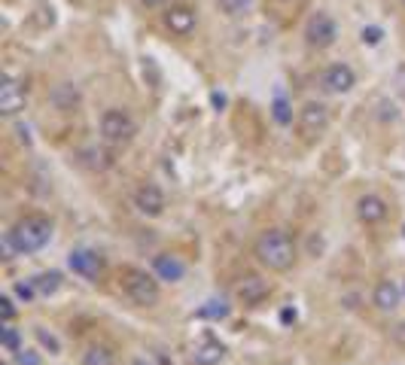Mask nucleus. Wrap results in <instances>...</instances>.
<instances>
[{"mask_svg":"<svg viewBox=\"0 0 405 365\" xmlns=\"http://www.w3.org/2000/svg\"><path fill=\"white\" fill-rule=\"evenodd\" d=\"M253 256H256L262 268L283 274L296 265V243L283 228H268L253 243Z\"/></svg>","mask_w":405,"mask_h":365,"instance_id":"obj_1","label":"nucleus"},{"mask_svg":"<svg viewBox=\"0 0 405 365\" xmlns=\"http://www.w3.org/2000/svg\"><path fill=\"white\" fill-rule=\"evenodd\" d=\"M55 235V222L43 216V213H28L9 228V238H13L18 256H31V253H40Z\"/></svg>","mask_w":405,"mask_h":365,"instance_id":"obj_2","label":"nucleus"},{"mask_svg":"<svg viewBox=\"0 0 405 365\" xmlns=\"http://www.w3.org/2000/svg\"><path fill=\"white\" fill-rule=\"evenodd\" d=\"M98 128H101V140L110 146H125L135 140L137 134V122L135 116L128 113V110L122 107H110L101 113V122H98Z\"/></svg>","mask_w":405,"mask_h":365,"instance_id":"obj_3","label":"nucleus"},{"mask_svg":"<svg viewBox=\"0 0 405 365\" xmlns=\"http://www.w3.org/2000/svg\"><path fill=\"white\" fill-rule=\"evenodd\" d=\"M122 289L137 308H156L159 299H161L159 277L156 274H147L144 268H125L122 271Z\"/></svg>","mask_w":405,"mask_h":365,"instance_id":"obj_4","label":"nucleus"},{"mask_svg":"<svg viewBox=\"0 0 405 365\" xmlns=\"http://www.w3.org/2000/svg\"><path fill=\"white\" fill-rule=\"evenodd\" d=\"M302 37H305V43H308L311 49L323 52V49H329V46L338 43V22L326 13V9H317V13L308 16Z\"/></svg>","mask_w":405,"mask_h":365,"instance_id":"obj_5","label":"nucleus"},{"mask_svg":"<svg viewBox=\"0 0 405 365\" xmlns=\"http://www.w3.org/2000/svg\"><path fill=\"white\" fill-rule=\"evenodd\" d=\"M353 86H357V74H353L350 64H344V61H336V64H329L326 70L320 74V88L326 91V95H350Z\"/></svg>","mask_w":405,"mask_h":365,"instance_id":"obj_6","label":"nucleus"},{"mask_svg":"<svg viewBox=\"0 0 405 365\" xmlns=\"http://www.w3.org/2000/svg\"><path fill=\"white\" fill-rule=\"evenodd\" d=\"M165 28L174 37H180V40L192 37V34H195V28H198V9L189 6V4H171V6H165Z\"/></svg>","mask_w":405,"mask_h":365,"instance_id":"obj_7","label":"nucleus"},{"mask_svg":"<svg viewBox=\"0 0 405 365\" xmlns=\"http://www.w3.org/2000/svg\"><path fill=\"white\" fill-rule=\"evenodd\" d=\"M326 128H329V107L320 104V100H308V104L299 110V131H302V137H305V140H317Z\"/></svg>","mask_w":405,"mask_h":365,"instance_id":"obj_8","label":"nucleus"},{"mask_svg":"<svg viewBox=\"0 0 405 365\" xmlns=\"http://www.w3.org/2000/svg\"><path fill=\"white\" fill-rule=\"evenodd\" d=\"M28 104V88L18 76L6 74L4 86H0V113L4 116H18Z\"/></svg>","mask_w":405,"mask_h":365,"instance_id":"obj_9","label":"nucleus"},{"mask_svg":"<svg viewBox=\"0 0 405 365\" xmlns=\"http://www.w3.org/2000/svg\"><path fill=\"white\" fill-rule=\"evenodd\" d=\"M135 207L144 213V216H161L168 207V198L156 182H144V186L135 189Z\"/></svg>","mask_w":405,"mask_h":365,"instance_id":"obj_10","label":"nucleus"},{"mask_svg":"<svg viewBox=\"0 0 405 365\" xmlns=\"http://www.w3.org/2000/svg\"><path fill=\"white\" fill-rule=\"evenodd\" d=\"M67 268L74 271L76 277H83V280H98V274H101V268H104V262H101V256H98L95 250L79 247V250H70Z\"/></svg>","mask_w":405,"mask_h":365,"instance_id":"obj_11","label":"nucleus"},{"mask_svg":"<svg viewBox=\"0 0 405 365\" xmlns=\"http://www.w3.org/2000/svg\"><path fill=\"white\" fill-rule=\"evenodd\" d=\"M268 292H271V283L266 277H259V274H244L238 283H235V296L238 301H244V304H259V301H266L268 299Z\"/></svg>","mask_w":405,"mask_h":365,"instance_id":"obj_12","label":"nucleus"},{"mask_svg":"<svg viewBox=\"0 0 405 365\" xmlns=\"http://www.w3.org/2000/svg\"><path fill=\"white\" fill-rule=\"evenodd\" d=\"M402 286L397 280H378V286H375V292H372V304L378 308L381 313H393L402 304Z\"/></svg>","mask_w":405,"mask_h":365,"instance_id":"obj_13","label":"nucleus"},{"mask_svg":"<svg viewBox=\"0 0 405 365\" xmlns=\"http://www.w3.org/2000/svg\"><path fill=\"white\" fill-rule=\"evenodd\" d=\"M153 274L165 283H180L186 277V262L180 256H174V253H159L153 259Z\"/></svg>","mask_w":405,"mask_h":365,"instance_id":"obj_14","label":"nucleus"},{"mask_svg":"<svg viewBox=\"0 0 405 365\" xmlns=\"http://www.w3.org/2000/svg\"><path fill=\"white\" fill-rule=\"evenodd\" d=\"M357 216H360V222H366V226H378V222L387 219V201L381 195H363L357 201Z\"/></svg>","mask_w":405,"mask_h":365,"instance_id":"obj_15","label":"nucleus"},{"mask_svg":"<svg viewBox=\"0 0 405 365\" xmlns=\"http://www.w3.org/2000/svg\"><path fill=\"white\" fill-rule=\"evenodd\" d=\"M222 344L219 341H214L210 335H205V341H201V347H195V362L198 365H217L219 359H222Z\"/></svg>","mask_w":405,"mask_h":365,"instance_id":"obj_16","label":"nucleus"},{"mask_svg":"<svg viewBox=\"0 0 405 365\" xmlns=\"http://www.w3.org/2000/svg\"><path fill=\"white\" fill-rule=\"evenodd\" d=\"M52 104L62 110V113H70V110H76V104H79V91L70 86V83L55 86V91H52Z\"/></svg>","mask_w":405,"mask_h":365,"instance_id":"obj_17","label":"nucleus"},{"mask_svg":"<svg viewBox=\"0 0 405 365\" xmlns=\"http://www.w3.org/2000/svg\"><path fill=\"white\" fill-rule=\"evenodd\" d=\"M83 365H116V353L107 344H92L83 350Z\"/></svg>","mask_w":405,"mask_h":365,"instance_id":"obj_18","label":"nucleus"},{"mask_svg":"<svg viewBox=\"0 0 405 365\" xmlns=\"http://www.w3.org/2000/svg\"><path fill=\"white\" fill-rule=\"evenodd\" d=\"M217 6L226 18H244V16H250L253 0H217Z\"/></svg>","mask_w":405,"mask_h":365,"instance_id":"obj_19","label":"nucleus"},{"mask_svg":"<svg viewBox=\"0 0 405 365\" xmlns=\"http://www.w3.org/2000/svg\"><path fill=\"white\" fill-rule=\"evenodd\" d=\"M34 283H37L40 296H55V292L62 289V274H58V271H43V274H37V277H34Z\"/></svg>","mask_w":405,"mask_h":365,"instance_id":"obj_20","label":"nucleus"},{"mask_svg":"<svg viewBox=\"0 0 405 365\" xmlns=\"http://www.w3.org/2000/svg\"><path fill=\"white\" fill-rule=\"evenodd\" d=\"M271 119H275L280 128H287L292 122V104L283 95H278L275 100H271Z\"/></svg>","mask_w":405,"mask_h":365,"instance_id":"obj_21","label":"nucleus"},{"mask_svg":"<svg viewBox=\"0 0 405 365\" xmlns=\"http://www.w3.org/2000/svg\"><path fill=\"white\" fill-rule=\"evenodd\" d=\"M0 344H4L9 353H18L22 350V335H18V329L9 326V323H4V329H0Z\"/></svg>","mask_w":405,"mask_h":365,"instance_id":"obj_22","label":"nucleus"},{"mask_svg":"<svg viewBox=\"0 0 405 365\" xmlns=\"http://www.w3.org/2000/svg\"><path fill=\"white\" fill-rule=\"evenodd\" d=\"M198 317H207V320H226V317H229V304H226V301H207L205 308L198 311Z\"/></svg>","mask_w":405,"mask_h":365,"instance_id":"obj_23","label":"nucleus"},{"mask_svg":"<svg viewBox=\"0 0 405 365\" xmlns=\"http://www.w3.org/2000/svg\"><path fill=\"white\" fill-rule=\"evenodd\" d=\"M16 296L28 304V301H34V299L40 296V289H37L34 280H25V283H16Z\"/></svg>","mask_w":405,"mask_h":365,"instance_id":"obj_24","label":"nucleus"},{"mask_svg":"<svg viewBox=\"0 0 405 365\" xmlns=\"http://www.w3.org/2000/svg\"><path fill=\"white\" fill-rule=\"evenodd\" d=\"M37 341L43 344V347H49V353H52V357H55V353H62V344H58V338H55L52 332H46V329H37Z\"/></svg>","mask_w":405,"mask_h":365,"instance_id":"obj_25","label":"nucleus"},{"mask_svg":"<svg viewBox=\"0 0 405 365\" xmlns=\"http://www.w3.org/2000/svg\"><path fill=\"white\" fill-rule=\"evenodd\" d=\"M381 37H384V30H381V28H375V25L360 30V40H363L366 46H378V43H381Z\"/></svg>","mask_w":405,"mask_h":365,"instance_id":"obj_26","label":"nucleus"},{"mask_svg":"<svg viewBox=\"0 0 405 365\" xmlns=\"http://www.w3.org/2000/svg\"><path fill=\"white\" fill-rule=\"evenodd\" d=\"M0 313H4V323H13L16 320V301L9 296H0Z\"/></svg>","mask_w":405,"mask_h":365,"instance_id":"obj_27","label":"nucleus"},{"mask_svg":"<svg viewBox=\"0 0 405 365\" xmlns=\"http://www.w3.org/2000/svg\"><path fill=\"white\" fill-rule=\"evenodd\" d=\"M16 365H40V357L34 350H18L16 353Z\"/></svg>","mask_w":405,"mask_h":365,"instance_id":"obj_28","label":"nucleus"},{"mask_svg":"<svg viewBox=\"0 0 405 365\" xmlns=\"http://www.w3.org/2000/svg\"><path fill=\"white\" fill-rule=\"evenodd\" d=\"M144 9H165V6H171V0H137Z\"/></svg>","mask_w":405,"mask_h":365,"instance_id":"obj_29","label":"nucleus"},{"mask_svg":"<svg viewBox=\"0 0 405 365\" xmlns=\"http://www.w3.org/2000/svg\"><path fill=\"white\" fill-rule=\"evenodd\" d=\"M280 323H296V308H283L280 311Z\"/></svg>","mask_w":405,"mask_h":365,"instance_id":"obj_30","label":"nucleus"},{"mask_svg":"<svg viewBox=\"0 0 405 365\" xmlns=\"http://www.w3.org/2000/svg\"><path fill=\"white\" fill-rule=\"evenodd\" d=\"M393 341L402 344V347H405V323H399V326L393 329Z\"/></svg>","mask_w":405,"mask_h":365,"instance_id":"obj_31","label":"nucleus"},{"mask_svg":"<svg viewBox=\"0 0 405 365\" xmlns=\"http://www.w3.org/2000/svg\"><path fill=\"white\" fill-rule=\"evenodd\" d=\"M210 98H214V104H217V107H222V104H226V98H222V95H217V91H214V95H210Z\"/></svg>","mask_w":405,"mask_h":365,"instance_id":"obj_32","label":"nucleus"},{"mask_svg":"<svg viewBox=\"0 0 405 365\" xmlns=\"http://www.w3.org/2000/svg\"><path fill=\"white\" fill-rule=\"evenodd\" d=\"M128 365H153V362H149V359H131Z\"/></svg>","mask_w":405,"mask_h":365,"instance_id":"obj_33","label":"nucleus"},{"mask_svg":"<svg viewBox=\"0 0 405 365\" xmlns=\"http://www.w3.org/2000/svg\"><path fill=\"white\" fill-rule=\"evenodd\" d=\"M399 4H402V9H405V0H399Z\"/></svg>","mask_w":405,"mask_h":365,"instance_id":"obj_34","label":"nucleus"},{"mask_svg":"<svg viewBox=\"0 0 405 365\" xmlns=\"http://www.w3.org/2000/svg\"><path fill=\"white\" fill-rule=\"evenodd\" d=\"M402 292H405V286H402Z\"/></svg>","mask_w":405,"mask_h":365,"instance_id":"obj_35","label":"nucleus"}]
</instances>
